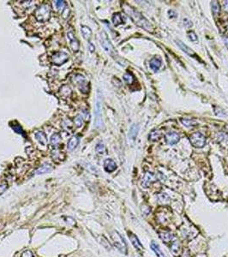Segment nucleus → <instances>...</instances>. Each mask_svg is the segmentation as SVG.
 <instances>
[{"mask_svg":"<svg viewBox=\"0 0 228 257\" xmlns=\"http://www.w3.org/2000/svg\"><path fill=\"white\" fill-rule=\"evenodd\" d=\"M123 8H124V11L126 12V14L131 18L132 21H133L137 26L143 27L145 30L148 31V32H152V31H153V27H152L150 23H149L140 12L136 11L134 8L131 7V6L127 4H124V5H123Z\"/></svg>","mask_w":228,"mask_h":257,"instance_id":"nucleus-1","label":"nucleus"},{"mask_svg":"<svg viewBox=\"0 0 228 257\" xmlns=\"http://www.w3.org/2000/svg\"><path fill=\"white\" fill-rule=\"evenodd\" d=\"M111 238L114 246L121 253L127 254V244L123 237L117 230H113L111 232Z\"/></svg>","mask_w":228,"mask_h":257,"instance_id":"nucleus-2","label":"nucleus"},{"mask_svg":"<svg viewBox=\"0 0 228 257\" xmlns=\"http://www.w3.org/2000/svg\"><path fill=\"white\" fill-rule=\"evenodd\" d=\"M94 124L98 129H101L103 127V119H102V102L100 93H98L95 102V108H94Z\"/></svg>","mask_w":228,"mask_h":257,"instance_id":"nucleus-3","label":"nucleus"},{"mask_svg":"<svg viewBox=\"0 0 228 257\" xmlns=\"http://www.w3.org/2000/svg\"><path fill=\"white\" fill-rule=\"evenodd\" d=\"M189 140L190 143L192 144V146L197 148H201L203 147L206 144V138L200 132H195L192 133L189 136Z\"/></svg>","mask_w":228,"mask_h":257,"instance_id":"nucleus-4","label":"nucleus"},{"mask_svg":"<svg viewBox=\"0 0 228 257\" xmlns=\"http://www.w3.org/2000/svg\"><path fill=\"white\" fill-rule=\"evenodd\" d=\"M101 46L103 47V49H104L110 56H112L113 58L116 57V52L114 50L113 46H112L110 40H109L108 38H107V35H106L105 32H102L101 34Z\"/></svg>","mask_w":228,"mask_h":257,"instance_id":"nucleus-5","label":"nucleus"},{"mask_svg":"<svg viewBox=\"0 0 228 257\" xmlns=\"http://www.w3.org/2000/svg\"><path fill=\"white\" fill-rule=\"evenodd\" d=\"M50 8L47 4H42L35 11V17L39 22H46L50 17Z\"/></svg>","mask_w":228,"mask_h":257,"instance_id":"nucleus-6","label":"nucleus"},{"mask_svg":"<svg viewBox=\"0 0 228 257\" xmlns=\"http://www.w3.org/2000/svg\"><path fill=\"white\" fill-rule=\"evenodd\" d=\"M74 82H76L77 88L81 93H87L89 92V83L84 77H82L81 75H76L74 77Z\"/></svg>","mask_w":228,"mask_h":257,"instance_id":"nucleus-7","label":"nucleus"},{"mask_svg":"<svg viewBox=\"0 0 228 257\" xmlns=\"http://www.w3.org/2000/svg\"><path fill=\"white\" fill-rule=\"evenodd\" d=\"M69 59V55L65 52H58L52 57V63L56 65H61Z\"/></svg>","mask_w":228,"mask_h":257,"instance_id":"nucleus-8","label":"nucleus"},{"mask_svg":"<svg viewBox=\"0 0 228 257\" xmlns=\"http://www.w3.org/2000/svg\"><path fill=\"white\" fill-rule=\"evenodd\" d=\"M156 180L155 176L151 172H146L142 178V186L143 188H148L152 182Z\"/></svg>","mask_w":228,"mask_h":257,"instance_id":"nucleus-9","label":"nucleus"},{"mask_svg":"<svg viewBox=\"0 0 228 257\" xmlns=\"http://www.w3.org/2000/svg\"><path fill=\"white\" fill-rule=\"evenodd\" d=\"M166 142L170 144V145H173L178 143V141L180 140V136L177 132H168L167 134H166Z\"/></svg>","mask_w":228,"mask_h":257,"instance_id":"nucleus-10","label":"nucleus"},{"mask_svg":"<svg viewBox=\"0 0 228 257\" xmlns=\"http://www.w3.org/2000/svg\"><path fill=\"white\" fill-rule=\"evenodd\" d=\"M67 37H68V39L70 41V46H71V49L74 51V52H77L79 50V42L78 40L76 38V36L74 35V34L71 32V31H68L67 33Z\"/></svg>","mask_w":228,"mask_h":257,"instance_id":"nucleus-11","label":"nucleus"},{"mask_svg":"<svg viewBox=\"0 0 228 257\" xmlns=\"http://www.w3.org/2000/svg\"><path fill=\"white\" fill-rule=\"evenodd\" d=\"M104 168L107 172H112L117 168L116 163L113 161L112 160H111V159H107L104 162Z\"/></svg>","mask_w":228,"mask_h":257,"instance_id":"nucleus-12","label":"nucleus"},{"mask_svg":"<svg viewBox=\"0 0 228 257\" xmlns=\"http://www.w3.org/2000/svg\"><path fill=\"white\" fill-rule=\"evenodd\" d=\"M35 138L38 141L39 143H40V145L42 146H47V138L46 134L42 132V131H37L35 133Z\"/></svg>","mask_w":228,"mask_h":257,"instance_id":"nucleus-13","label":"nucleus"},{"mask_svg":"<svg viewBox=\"0 0 228 257\" xmlns=\"http://www.w3.org/2000/svg\"><path fill=\"white\" fill-rule=\"evenodd\" d=\"M130 239H131V242H132L133 246L135 247L136 250L138 251H143V244L141 243V242L139 241V239L137 238V237L134 234H130Z\"/></svg>","mask_w":228,"mask_h":257,"instance_id":"nucleus-14","label":"nucleus"},{"mask_svg":"<svg viewBox=\"0 0 228 257\" xmlns=\"http://www.w3.org/2000/svg\"><path fill=\"white\" fill-rule=\"evenodd\" d=\"M175 41H176V43H177V45L180 47V49H181L183 52H184L186 54H188V55H189V56H194V55H195V52H193V50H192V49H190L189 46H187L186 45H184V44L182 42V41L178 40V39H176Z\"/></svg>","mask_w":228,"mask_h":257,"instance_id":"nucleus-15","label":"nucleus"},{"mask_svg":"<svg viewBox=\"0 0 228 257\" xmlns=\"http://www.w3.org/2000/svg\"><path fill=\"white\" fill-rule=\"evenodd\" d=\"M52 170V166L49 164H44L42 165L39 168L36 170V174L38 175H43V174H46V173H49Z\"/></svg>","mask_w":228,"mask_h":257,"instance_id":"nucleus-16","label":"nucleus"},{"mask_svg":"<svg viewBox=\"0 0 228 257\" xmlns=\"http://www.w3.org/2000/svg\"><path fill=\"white\" fill-rule=\"evenodd\" d=\"M149 65H150L151 69H153L154 71L157 72L159 69H160V66H161V60L157 58H153V59L150 60Z\"/></svg>","mask_w":228,"mask_h":257,"instance_id":"nucleus-17","label":"nucleus"},{"mask_svg":"<svg viewBox=\"0 0 228 257\" xmlns=\"http://www.w3.org/2000/svg\"><path fill=\"white\" fill-rule=\"evenodd\" d=\"M81 35L83 36V38L86 39H89L91 37V35H92V31H91V29H90L89 27H87V26H81Z\"/></svg>","mask_w":228,"mask_h":257,"instance_id":"nucleus-18","label":"nucleus"},{"mask_svg":"<svg viewBox=\"0 0 228 257\" xmlns=\"http://www.w3.org/2000/svg\"><path fill=\"white\" fill-rule=\"evenodd\" d=\"M78 143H79V139L77 136L71 137L68 142V148L70 150H73L74 148H76L77 147Z\"/></svg>","mask_w":228,"mask_h":257,"instance_id":"nucleus-19","label":"nucleus"},{"mask_svg":"<svg viewBox=\"0 0 228 257\" xmlns=\"http://www.w3.org/2000/svg\"><path fill=\"white\" fill-rule=\"evenodd\" d=\"M112 23L115 26H118V25H120L122 23H124V20H123V17L122 15L119 13H116L114 14L113 16H112Z\"/></svg>","mask_w":228,"mask_h":257,"instance_id":"nucleus-20","label":"nucleus"},{"mask_svg":"<svg viewBox=\"0 0 228 257\" xmlns=\"http://www.w3.org/2000/svg\"><path fill=\"white\" fill-rule=\"evenodd\" d=\"M150 247H151V249H152V250H153V251L156 254V255H157V256L164 257V254H163L162 251L160 250V247H159L157 243H155V242H152Z\"/></svg>","mask_w":228,"mask_h":257,"instance_id":"nucleus-21","label":"nucleus"},{"mask_svg":"<svg viewBox=\"0 0 228 257\" xmlns=\"http://www.w3.org/2000/svg\"><path fill=\"white\" fill-rule=\"evenodd\" d=\"M160 136H161L160 131L155 130V131H152L149 135V140L151 142H157L159 139L160 138Z\"/></svg>","mask_w":228,"mask_h":257,"instance_id":"nucleus-22","label":"nucleus"},{"mask_svg":"<svg viewBox=\"0 0 228 257\" xmlns=\"http://www.w3.org/2000/svg\"><path fill=\"white\" fill-rule=\"evenodd\" d=\"M180 250H181V246L178 243V241H176V242L172 243V252L174 255L178 256L179 253H180Z\"/></svg>","mask_w":228,"mask_h":257,"instance_id":"nucleus-23","label":"nucleus"},{"mask_svg":"<svg viewBox=\"0 0 228 257\" xmlns=\"http://www.w3.org/2000/svg\"><path fill=\"white\" fill-rule=\"evenodd\" d=\"M61 141V137L58 134H53L51 137V144L52 146H57L58 144H59V142Z\"/></svg>","mask_w":228,"mask_h":257,"instance_id":"nucleus-24","label":"nucleus"},{"mask_svg":"<svg viewBox=\"0 0 228 257\" xmlns=\"http://www.w3.org/2000/svg\"><path fill=\"white\" fill-rule=\"evenodd\" d=\"M95 151L98 154L100 155H102V154H105L106 152V147H105V145L102 143L101 142H100L99 143H97L96 147H95Z\"/></svg>","mask_w":228,"mask_h":257,"instance_id":"nucleus-25","label":"nucleus"},{"mask_svg":"<svg viewBox=\"0 0 228 257\" xmlns=\"http://www.w3.org/2000/svg\"><path fill=\"white\" fill-rule=\"evenodd\" d=\"M137 133H138V127L136 126L135 124H134L133 126H131V131H130V137L131 139L135 138V136L137 135Z\"/></svg>","mask_w":228,"mask_h":257,"instance_id":"nucleus-26","label":"nucleus"},{"mask_svg":"<svg viewBox=\"0 0 228 257\" xmlns=\"http://www.w3.org/2000/svg\"><path fill=\"white\" fill-rule=\"evenodd\" d=\"M11 128L13 131H15V132H16L17 134H21V135H23V128L21 127V125H20L19 123H13V125H11Z\"/></svg>","mask_w":228,"mask_h":257,"instance_id":"nucleus-27","label":"nucleus"},{"mask_svg":"<svg viewBox=\"0 0 228 257\" xmlns=\"http://www.w3.org/2000/svg\"><path fill=\"white\" fill-rule=\"evenodd\" d=\"M70 93H71V89L67 86H64L60 90V94L64 97H68L70 94Z\"/></svg>","mask_w":228,"mask_h":257,"instance_id":"nucleus-28","label":"nucleus"},{"mask_svg":"<svg viewBox=\"0 0 228 257\" xmlns=\"http://www.w3.org/2000/svg\"><path fill=\"white\" fill-rule=\"evenodd\" d=\"M124 80L128 84H132L134 82V77L131 73H125L124 75Z\"/></svg>","mask_w":228,"mask_h":257,"instance_id":"nucleus-29","label":"nucleus"},{"mask_svg":"<svg viewBox=\"0 0 228 257\" xmlns=\"http://www.w3.org/2000/svg\"><path fill=\"white\" fill-rule=\"evenodd\" d=\"M211 7H212L213 13L214 15H217L220 12V6H219L218 2H216V1H213L212 4H211Z\"/></svg>","mask_w":228,"mask_h":257,"instance_id":"nucleus-30","label":"nucleus"},{"mask_svg":"<svg viewBox=\"0 0 228 257\" xmlns=\"http://www.w3.org/2000/svg\"><path fill=\"white\" fill-rule=\"evenodd\" d=\"M160 236H161V238L165 242H169V241H171L173 238V236H172V234H171L170 232L160 233Z\"/></svg>","mask_w":228,"mask_h":257,"instance_id":"nucleus-31","label":"nucleus"},{"mask_svg":"<svg viewBox=\"0 0 228 257\" xmlns=\"http://www.w3.org/2000/svg\"><path fill=\"white\" fill-rule=\"evenodd\" d=\"M74 122H75V124H76V126L77 127V128H81L82 126V124H83V118H82L81 115L77 116Z\"/></svg>","mask_w":228,"mask_h":257,"instance_id":"nucleus-32","label":"nucleus"},{"mask_svg":"<svg viewBox=\"0 0 228 257\" xmlns=\"http://www.w3.org/2000/svg\"><path fill=\"white\" fill-rule=\"evenodd\" d=\"M54 5L58 10L61 11V10H63V9L64 8V6H65V3H64V1H55Z\"/></svg>","mask_w":228,"mask_h":257,"instance_id":"nucleus-33","label":"nucleus"},{"mask_svg":"<svg viewBox=\"0 0 228 257\" xmlns=\"http://www.w3.org/2000/svg\"><path fill=\"white\" fill-rule=\"evenodd\" d=\"M187 36H188V38L189 39V40H191V41H197V35H196V33L194 32V31H189L188 33H187Z\"/></svg>","mask_w":228,"mask_h":257,"instance_id":"nucleus-34","label":"nucleus"},{"mask_svg":"<svg viewBox=\"0 0 228 257\" xmlns=\"http://www.w3.org/2000/svg\"><path fill=\"white\" fill-rule=\"evenodd\" d=\"M181 122L183 124H184L185 126L187 127H189L191 126V125H194L195 124V122L194 121H192V120H189V119H181Z\"/></svg>","mask_w":228,"mask_h":257,"instance_id":"nucleus-35","label":"nucleus"},{"mask_svg":"<svg viewBox=\"0 0 228 257\" xmlns=\"http://www.w3.org/2000/svg\"><path fill=\"white\" fill-rule=\"evenodd\" d=\"M159 200H160V202H162V203H166V199L169 200V197L167 196V195H159Z\"/></svg>","mask_w":228,"mask_h":257,"instance_id":"nucleus-36","label":"nucleus"},{"mask_svg":"<svg viewBox=\"0 0 228 257\" xmlns=\"http://www.w3.org/2000/svg\"><path fill=\"white\" fill-rule=\"evenodd\" d=\"M22 257H34V255H33V253L30 250H26L23 253Z\"/></svg>","mask_w":228,"mask_h":257,"instance_id":"nucleus-37","label":"nucleus"},{"mask_svg":"<svg viewBox=\"0 0 228 257\" xmlns=\"http://www.w3.org/2000/svg\"><path fill=\"white\" fill-rule=\"evenodd\" d=\"M184 26L187 27H189L192 26V23H191L188 18H184Z\"/></svg>","mask_w":228,"mask_h":257,"instance_id":"nucleus-38","label":"nucleus"},{"mask_svg":"<svg viewBox=\"0 0 228 257\" xmlns=\"http://www.w3.org/2000/svg\"><path fill=\"white\" fill-rule=\"evenodd\" d=\"M7 189V184H2L0 185V195H2L5 190Z\"/></svg>","mask_w":228,"mask_h":257,"instance_id":"nucleus-39","label":"nucleus"},{"mask_svg":"<svg viewBox=\"0 0 228 257\" xmlns=\"http://www.w3.org/2000/svg\"><path fill=\"white\" fill-rule=\"evenodd\" d=\"M224 10L226 12H228V1H225L224 2Z\"/></svg>","mask_w":228,"mask_h":257,"instance_id":"nucleus-40","label":"nucleus"},{"mask_svg":"<svg viewBox=\"0 0 228 257\" xmlns=\"http://www.w3.org/2000/svg\"><path fill=\"white\" fill-rule=\"evenodd\" d=\"M224 42L225 44H226V46L228 47V37H226V38L224 39Z\"/></svg>","mask_w":228,"mask_h":257,"instance_id":"nucleus-41","label":"nucleus"},{"mask_svg":"<svg viewBox=\"0 0 228 257\" xmlns=\"http://www.w3.org/2000/svg\"><path fill=\"white\" fill-rule=\"evenodd\" d=\"M93 50H94V48H93V45L90 44V51H91V52H93Z\"/></svg>","mask_w":228,"mask_h":257,"instance_id":"nucleus-42","label":"nucleus"}]
</instances>
